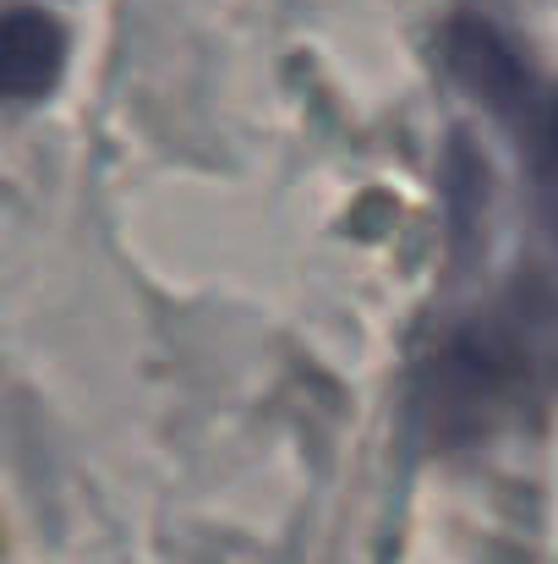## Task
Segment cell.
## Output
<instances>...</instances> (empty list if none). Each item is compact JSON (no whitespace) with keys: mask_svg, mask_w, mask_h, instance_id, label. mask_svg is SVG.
<instances>
[{"mask_svg":"<svg viewBox=\"0 0 558 564\" xmlns=\"http://www.w3.org/2000/svg\"><path fill=\"white\" fill-rule=\"evenodd\" d=\"M521 143L532 154V176H537V203H543V219L558 241V88L543 94V105L532 110V121L521 127Z\"/></svg>","mask_w":558,"mask_h":564,"instance_id":"obj_4","label":"cell"},{"mask_svg":"<svg viewBox=\"0 0 558 564\" xmlns=\"http://www.w3.org/2000/svg\"><path fill=\"white\" fill-rule=\"evenodd\" d=\"M444 66L460 88H471L493 116H504L515 132L532 121V110L543 105V83L532 77V66L521 61V50L482 17H455L444 28Z\"/></svg>","mask_w":558,"mask_h":564,"instance_id":"obj_2","label":"cell"},{"mask_svg":"<svg viewBox=\"0 0 558 564\" xmlns=\"http://www.w3.org/2000/svg\"><path fill=\"white\" fill-rule=\"evenodd\" d=\"M66 66V28L39 6H11L0 33V88L11 105H33L61 83Z\"/></svg>","mask_w":558,"mask_h":564,"instance_id":"obj_3","label":"cell"},{"mask_svg":"<svg viewBox=\"0 0 558 564\" xmlns=\"http://www.w3.org/2000/svg\"><path fill=\"white\" fill-rule=\"evenodd\" d=\"M543 340L548 318L521 291L504 307L449 329V340L422 368V416L438 444H477L504 416L521 411V400L537 389L543 373Z\"/></svg>","mask_w":558,"mask_h":564,"instance_id":"obj_1","label":"cell"}]
</instances>
